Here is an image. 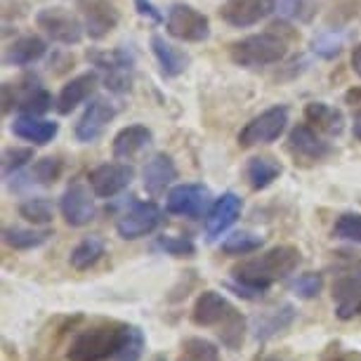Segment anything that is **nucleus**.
Returning a JSON list of instances; mask_svg holds the SVG:
<instances>
[{
    "mask_svg": "<svg viewBox=\"0 0 361 361\" xmlns=\"http://www.w3.org/2000/svg\"><path fill=\"white\" fill-rule=\"evenodd\" d=\"M350 64H352V71L357 73L361 78V43L352 47V57H350Z\"/></svg>",
    "mask_w": 361,
    "mask_h": 361,
    "instance_id": "c03bdc74",
    "label": "nucleus"
},
{
    "mask_svg": "<svg viewBox=\"0 0 361 361\" xmlns=\"http://www.w3.org/2000/svg\"><path fill=\"white\" fill-rule=\"evenodd\" d=\"M213 192L199 182L175 185L166 196V210L170 215H180L187 220H201L213 208Z\"/></svg>",
    "mask_w": 361,
    "mask_h": 361,
    "instance_id": "6e6552de",
    "label": "nucleus"
},
{
    "mask_svg": "<svg viewBox=\"0 0 361 361\" xmlns=\"http://www.w3.org/2000/svg\"><path fill=\"white\" fill-rule=\"evenodd\" d=\"M94 192L90 185H83V182H73V185L66 187V192L59 199V210H62V217L66 224L71 227H85L94 220L97 215V206H94Z\"/></svg>",
    "mask_w": 361,
    "mask_h": 361,
    "instance_id": "ddd939ff",
    "label": "nucleus"
},
{
    "mask_svg": "<svg viewBox=\"0 0 361 361\" xmlns=\"http://www.w3.org/2000/svg\"><path fill=\"white\" fill-rule=\"evenodd\" d=\"M97 80H99V71H87V73H80L76 78H71L57 94V104H54L57 111L62 116H69L73 109H78L94 92Z\"/></svg>",
    "mask_w": 361,
    "mask_h": 361,
    "instance_id": "4be33fe9",
    "label": "nucleus"
},
{
    "mask_svg": "<svg viewBox=\"0 0 361 361\" xmlns=\"http://www.w3.org/2000/svg\"><path fill=\"white\" fill-rule=\"evenodd\" d=\"M288 152L295 161L319 163L333 154V145L322 137V133L317 128H312L310 123H298L288 133Z\"/></svg>",
    "mask_w": 361,
    "mask_h": 361,
    "instance_id": "4468645a",
    "label": "nucleus"
},
{
    "mask_svg": "<svg viewBox=\"0 0 361 361\" xmlns=\"http://www.w3.org/2000/svg\"><path fill=\"white\" fill-rule=\"evenodd\" d=\"M354 137L361 142V116H359L357 121H354Z\"/></svg>",
    "mask_w": 361,
    "mask_h": 361,
    "instance_id": "49530a36",
    "label": "nucleus"
},
{
    "mask_svg": "<svg viewBox=\"0 0 361 361\" xmlns=\"http://www.w3.org/2000/svg\"><path fill=\"white\" fill-rule=\"evenodd\" d=\"M80 17H83L85 36L102 40L121 22V12L111 0H80Z\"/></svg>",
    "mask_w": 361,
    "mask_h": 361,
    "instance_id": "f3484780",
    "label": "nucleus"
},
{
    "mask_svg": "<svg viewBox=\"0 0 361 361\" xmlns=\"http://www.w3.org/2000/svg\"><path fill=\"white\" fill-rule=\"evenodd\" d=\"M260 248H262V236L250 234V231H234V234H229L222 241V253L231 257L250 255Z\"/></svg>",
    "mask_w": 361,
    "mask_h": 361,
    "instance_id": "2f4dec72",
    "label": "nucleus"
},
{
    "mask_svg": "<svg viewBox=\"0 0 361 361\" xmlns=\"http://www.w3.org/2000/svg\"><path fill=\"white\" fill-rule=\"evenodd\" d=\"M52 104H57V99H52V94L36 76H24L17 83L3 85V114L17 109L19 114L26 116H43L50 111Z\"/></svg>",
    "mask_w": 361,
    "mask_h": 361,
    "instance_id": "39448f33",
    "label": "nucleus"
},
{
    "mask_svg": "<svg viewBox=\"0 0 361 361\" xmlns=\"http://www.w3.org/2000/svg\"><path fill=\"white\" fill-rule=\"evenodd\" d=\"M152 52L156 57V62L161 66L163 78H177L187 71L189 66V54L182 52L180 47H175L173 43H168L166 38L154 33L152 36Z\"/></svg>",
    "mask_w": 361,
    "mask_h": 361,
    "instance_id": "b1692460",
    "label": "nucleus"
},
{
    "mask_svg": "<svg viewBox=\"0 0 361 361\" xmlns=\"http://www.w3.org/2000/svg\"><path fill=\"white\" fill-rule=\"evenodd\" d=\"M130 331L128 324L114 322V319H99L90 326L80 329L73 336L69 350H66V359L69 361H106L116 357L121 350L123 340Z\"/></svg>",
    "mask_w": 361,
    "mask_h": 361,
    "instance_id": "7ed1b4c3",
    "label": "nucleus"
},
{
    "mask_svg": "<svg viewBox=\"0 0 361 361\" xmlns=\"http://www.w3.org/2000/svg\"><path fill=\"white\" fill-rule=\"evenodd\" d=\"M300 262H302L300 248L290 246V243H283V246H274V248L264 250V253L257 257L243 260L241 264H236V267L231 269V274H234L236 281L269 290L271 283L281 281V279L293 274Z\"/></svg>",
    "mask_w": 361,
    "mask_h": 361,
    "instance_id": "f03ea898",
    "label": "nucleus"
},
{
    "mask_svg": "<svg viewBox=\"0 0 361 361\" xmlns=\"http://www.w3.org/2000/svg\"><path fill=\"white\" fill-rule=\"evenodd\" d=\"M276 12V0H227L220 8V19L234 29H248Z\"/></svg>",
    "mask_w": 361,
    "mask_h": 361,
    "instance_id": "dca6fc26",
    "label": "nucleus"
},
{
    "mask_svg": "<svg viewBox=\"0 0 361 361\" xmlns=\"http://www.w3.org/2000/svg\"><path fill=\"white\" fill-rule=\"evenodd\" d=\"M154 361H166V357H156Z\"/></svg>",
    "mask_w": 361,
    "mask_h": 361,
    "instance_id": "09e8293b",
    "label": "nucleus"
},
{
    "mask_svg": "<svg viewBox=\"0 0 361 361\" xmlns=\"http://www.w3.org/2000/svg\"><path fill=\"white\" fill-rule=\"evenodd\" d=\"M135 5H137V12H140L142 17H149L152 22H161V19H163L161 12L156 10L154 5L149 3V0H135Z\"/></svg>",
    "mask_w": 361,
    "mask_h": 361,
    "instance_id": "37998d69",
    "label": "nucleus"
},
{
    "mask_svg": "<svg viewBox=\"0 0 361 361\" xmlns=\"http://www.w3.org/2000/svg\"><path fill=\"white\" fill-rule=\"evenodd\" d=\"M333 236L361 246V213H345L333 224Z\"/></svg>",
    "mask_w": 361,
    "mask_h": 361,
    "instance_id": "e433bc0d",
    "label": "nucleus"
},
{
    "mask_svg": "<svg viewBox=\"0 0 361 361\" xmlns=\"http://www.w3.org/2000/svg\"><path fill=\"white\" fill-rule=\"evenodd\" d=\"M12 133H15V137L29 142L31 147H45L57 137L59 123L57 121H47L43 116L19 114L15 123H12Z\"/></svg>",
    "mask_w": 361,
    "mask_h": 361,
    "instance_id": "aec40b11",
    "label": "nucleus"
},
{
    "mask_svg": "<svg viewBox=\"0 0 361 361\" xmlns=\"http://www.w3.org/2000/svg\"><path fill=\"white\" fill-rule=\"evenodd\" d=\"M322 288H324V276L319 274V271H305V274H300L295 281H293V290L302 300L317 298L319 293H322Z\"/></svg>",
    "mask_w": 361,
    "mask_h": 361,
    "instance_id": "58836bf2",
    "label": "nucleus"
},
{
    "mask_svg": "<svg viewBox=\"0 0 361 361\" xmlns=\"http://www.w3.org/2000/svg\"><path fill=\"white\" fill-rule=\"evenodd\" d=\"M36 24L52 43L59 45H78L85 36L83 19L64 8H43L36 15Z\"/></svg>",
    "mask_w": 361,
    "mask_h": 361,
    "instance_id": "9d476101",
    "label": "nucleus"
},
{
    "mask_svg": "<svg viewBox=\"0 0 361 361\" xmlns=\"http://www.w3.org/2000/svg\"><path fill=\"white\" fill-rule=\"evenodd\" d=\"M33 159V147H10L3 152V175L5 180H10L12 175L22 173Z\"/></svg>",
    "mask_w": 361,
    "mask_h": 361,
    "instance_id": "f704fd0d",
    "label": "nucleus"
},
{
    "mask_svg": "<svg viewBox=\"0 0 361 361\" xmlns=\"http://www.w3.org/2000/svg\"><path fill=\"white\" fill-rule=\"evenodd\" d=\"M264 361H283V359H276V357H269V359H264Z\"/></svg>",
    "mask_w": 361,
    "mask_h": 361,
    "instance_id": "de8ad7c7",
    "label": "nucleus"
},
{
    "mask_svg": "<svg viewBox=\"0 0 361 361\" xmlns=\"http://www.w3.org/2000/svg\"><path fill=\"white\" fill-rule=\"evenodd\" d=\"M305 118L312 128L324 135H340L345 130V116L340 109L326 104V102H310L305 106Z\"/></svg>",
    "mask_w": 361,
    "mask_h": 361,
    "instance_id": "a878e982",
    "label": "nucleus"
},
{
    "mask_svg": "<svg viewBox=\"0 0 361 361\" xmlns=\"http://www.w3.org/2000/svg\"><path fill=\"white\" fill-rule=\"evenodd\" d=\"M166 31L182 43H203L210 38V19L192 5L175 3L166 15Z\"/></svg>",
    "mask_w": 361,
    "mask_h": 361,
    "instance_id": "1a4fd4ad",
    "label": "nucleus"
},
{
    "mask_svg": "<svg viewBox=\"0 0 361 361\" xmlns=\"http://www.w3.org/2000/svg\"><path fill=\"white\" fill-rule=\"evenodd\" d=\"M333 300H336V317L343 322L361 314V276L345 274L333 283Z\"/></svg>",
    "mask_w": 361,
    "mask_h": 361,
    "instance_id": "412c9836",
    "label": "nucleus"
},
{
    "mask_svg": "<svg viewBox=\"0 0 361 361\" xmlns=\"http://www.w3.org/2000/svg\"><path fill=\"white\" fill-rule=\"evenodd\" d=\"M322 361H343V354L338 352V345H336V347H331V350L322 357Z\"/></svg>",
    "mask_w": 361,
    "mask_h": 361,
    "instance_id": "a18cd8bd",
    "label": "nucleus"
},
{
    "mask_svg": "<svg viewBox=\"0 0 361 361\" xmlns=\"http://www.w3.org/2000/svg\"><path fill=\"white\" fill-rule=\"evenodd\" d=\"M241 210H243L241 196H236L234 192L222 194L220 199L213 203L210 213L206 215V234L210 241L220 238L231 224H236V220L241 217Z\"/></svg>",
    "mask_w": 361,
    "mask_h": 361,
    "instance_id": "6ab92c4d",
    "label": "nucleus"
},
{
    "mask_svg": "<svg viewBox=\"0 0 361 361\" xmlns=\"http://www.w3.org/2000/svg\"><path fill=\"white\" fill-rule=\"evenodd\" d=\"M288 54V40L276 31L253 33L229 45V57L236 66L243 69H260V66L279 64Z\"/></svg>",
    "mask_w": 361,
    "mask_h": 361,
    "instance_id": "20e7f679",
    "label": "nucleus"
},
{
    "mask_svg": "<svg viewBox=\"0 0 361 361\" xmlns=\"http://www.w3.org/2000/svg\"><path fill=\"white\" fill-rule=\"evenodd\" d=\"M288 106L276 104L271 109H264L260 116L250 118L246 126L238 133V147L241 149H250V147H260V145H271L276 142L288 128Z\"/></svg>",
    "mask_w": 361,
    "mask_h": 361,
    "instance_id": "0eeeda50",
    "label": "nucleus"
},
{
    "mask_svg": "<svg viewBox=\"0 0 361 361\" xmlns=\"http://www.w3.org/2000/svg\"><path fill=\"white\" fill-rule=\"evenodd\" d=\"M50 229H24V227H8L3 231V241L15 250H33L50 241Z\"/></svg>",
    "mask_w": 361,
    "mask_h": 361,
    "instance_id": "c756f323",
    "label": "nucleus"
},
{
    "mask_svg": "<svg viewBox=\"0 0 361 361\" xmlns=\"http://www.w3.org/2000/svg\"><path fill=\"white\" fill-rule=\"evenodd\" d=\"M340 50H343V36H338L336 31H324L322 36L314 38V52L326 59L336 57Z\"/></svg>",
    "mask_w": 361,
    "mask_h": 361,
    "instance_id": "ea45409f",
    "label": "nucleus"
},
{
    "mask_svg": "<svg viewBox=\"0 0 361 361\" xmlns=\"http://www.w3.org/2000/svg\"><path fill=\"white\" fill-rule=\"evenodd\" d=\"M19 215L31 224H47L54 217V206L45 196H31L19 203Z\"/></svg>",
    "mask_w": 361,
    "mask_h": 361,
    "instance_id": "473e14b6",
    "label": "nucleus"
},
{
    "mask_svg": "<svg viewBox=\"0 0 361 361\" xmlns=\"http://www.w3.org/2000/svg\"><path fill=\"white\" fill-rule=\"evenodd\" d=\"M104 253H106L104 238H102V236H85L83 241H80L78 246L71 250L69 262H71L73 269L85 271V269L94 267V264L104 257Z\"/></svg>",
    "mask_w": 361,
    "mask_h": 361,
    "instance_id": "c85d7f7f",
    "label": "nucleus"
},
{
    "mask_svg": "<svg viewBox=\"0 0 361 361\" xmlns=\"http://www.w3.org/2000/svg\"><path fill=\"white\" fill-rule=\"evenodd\" d=\"M281 173H283L281 163L271 159V156H253L246 163V180L255 192H262V189L271 187L281 177Z\"/></svg>",
    "mask_w": 361,
    "mask_h": 361,
    "instance_id": "cd10ccee",
    "label": "nucleus"
},
{
    "mask_svg": "<svg viewBox=\"0 0 361 361\" xmlns=\"http://www.w3.org/2000/svg\"><path fill=\"white\" fill-rule=\"evenodd\" d=\"M45 54H47V43L40 36H33L31 33V36L17 38L15 43L5 50L3 62L8 66H19V69H24V66L40 62Z\"/></svg>",
    "mask_w": 361,
    "mask_h": 361,
    "instance_id": "393cba45",
    "label": "nucleus"
},
{
    "mask_svg": "<svg viewBox=\"0 0 361 361\" xmlns=\"http://www.w3.org/2000/svg\"><path fill=\"white\" fill-rule=\"evenodd\" d=\"M192 322L201 329H215L217 338L227 350H241L243 340H246V319L217 290H203L196 298Z\"/></svg>",
    "mask_w": 361,
    "mask_h": 361,
    "instance_id": "f257e3e1",
    "label": "nucleus"
},
{
    "mask_svg": "<svg viewBox=\"0 0 361 361\" xmlns=\"http://www.w3.org/2000/svg\"><path fill=\"white\" fill-rule=\"evenodd\" d=\"M145 347H147L145 333H142L137 326H130V331H128L121 350L116 352L114 361H140L142 354H145Z\"/></svg>",
    "mask_w": 361,
    "mask_h": 361,
    "instance_id": "c9c22d12",
    "label": "nucleus"
},
{
    "mask_svg": "<svg viewBox=\"0 0 361 361\" xmlns=\"http://www.w3.org/2000/svg\"><path fill=\"white\" fill-rule=\"evenodd\" d=\"M152 140H154V135L147 126L135 123V126L121 128V130L116 133L114 145H111L114 159L116 161H130L142 152V149H147L149 145H152Z\"/></svg>",
    "mask_w": 361,
    "mask_h": 361,
    "instance_id": "5701e85b",
    "label": "nucleus"
},
{
    "mask_svg": "<svg viewBox=\"0 0 361 361\" xmlns=\"http://www.w3.org/2000/svg\"><path fill=\"white\" fill-rule=\"evenodd\" d=\"M279 12H283V15L290 19L307 22V19L314 15V5H312L310 0H283V3L279 5Z\"/></svg>",
    "mask_w": 361,
    "mask_h": 361,
    "instance_id": "a19ab883",
    "label": "nucleus"
},
{
    "mask_svg": "<svg viewBox=\"0 0 361 361\" xmlns=\"http://www.w3.org/2000/svg\"><path fill=\"white\" fill-rule=\"evenodd\" d=\"M227 288L234 293V295H238V298H243V300H260L264 293V288H257V286H250V283H243V281H229L227 283Z\"/></svg>",
    "mask_w": 361,
    "mask_h": 361,
    "instance_id": "79ce46f5",
    "label": "nucleus"
},
{
    "mask_svg": "<svg viewBox=\"0 0 361 361\" xmlns=\"http://www.w3.org/2000/svg\"><path fill=\"white\" fill-rule=\"evenodd\" d=\"M293 322H295V307L293 305H281V307H274L269 312H264L262 317H257L255 322V338L264 343V340L279 336V333L288 331Z\"/></svg>",
    "mask_w": 361,
    "mask_h": 361,
    "instance_id": "bb28decb",
    "label": "nucleus"
},
{
    "mask_svg": "<svg viewBox=\"0 0 361 361\" xmlns=\"http://www.w3.org/2000/svg\"><path fill=\"white\" fill-rule=\"evenodd\" d=\"M177 180V166L168 154H154L147 161L145 170H142V185L145 192L154 199H159L166 192H170Z\"/></svg>",
    "mask_w": 361,
    "mask_h": 361,
    "instance_id": "a211bd4d",
    "label": "nucleus"
},
{
    "mask_svg": "<svg viewBox=\"0 0 361 361\" xmlns=\"http://www.w3.org/2000/svg\"><path fill=\"white\" fill-rule=\"evenodd\" d=\"M87 59L104 73V87L116 94L130 92L135 78V54L128 47H116L111 52H87Z\"/></svg>",
    "mask_w": 361,
    "mask_h": 361,
    "instance_id": "423d86ee",
    "label": "nucleus"
},
{
    "mask_svg": "<svg viewBox=\"0 0 361 361\" xmlns=\"http://www.w3.org/2000/svg\"><path fill=\"white\" fill-rule=\"evenodd\" d=\"M163 222V210L154 201H133V206L126 210L116 222V231L126 241L154 234Z\"/></svg>",
    "mask_w": 361,
    "mask_h": 361,
    "instance_id": "9b49d317",
    "label": "nucleus"
},
{
    "mask_svg": "<svg viewBox=\"0 0 361 361\" xmlns=\"http://www.w3.org/2000/svg\"><path fill=\"white\" fill-rule=\"evenodd\" d=\"M177 361H222L220 350L208 338H187L182 340Z\"/></svg>",
    "mask_w": 361,
    "mask_h": 361,
    "instance_id": "7c9ffc66",
    "label": "nucleus"
},
{
    "mask_svg": "<svg viewBox=\"0 0 361 361\" xmlns=\"http://www.w3.org/2000/svg\"><path fill=\"white\" fill-rule=\"evenodd\" d=\"M133 180H135V168L123 161L102 163V166L92 168L90 175H87V185H90L97 199H114L123 189L130 187Z\"/></svg>",
    "mask_w": 361,
    "mask_h": 361,
    "instance_id": "f8f14e48",
    "label": "nucleus"
},
{
    "mask_svg": "<svg viewBox=\"0 0 361 361\" xmlns=\"http://www.w3.org/2000/svg\"><path fill=\"white\" fill-rule=\"evenodd\" d=\"M116 116H118V106H116L111 99L94 97L90 104L85 106L83 116L78 118L73 135H76V140L83 142V145L97 142L102 137V133L106 130V126L111 123Z\"/></svg>",
    "mask_w": 361,
    "mask_h": 361,
    "instance_id": "2eb2a0df",
    "label": "nucleus"
},
{
    "mask_svg": "<svg viewBox=\"0 0 361 361\" xmlns=\"http://www.w3.org/2000/svg\"><path fill=\"white\" fill-rule=\"evenodd\" d=\"M62 161L54 159V156H45V159H38L36 163L31 166L29 170V182H33V185H43V187H50L54 185V182L62 177Z\"/></svg>",
    "mask_w": 361,
    "mask_h": 361,
    "instance_id": "72a5a7b5",
    "label": "nucleus"
},
{
    "mask_svg": "<svg viewBox=\"0 0 361 361\" xmlns=\"http://www.w3.org/2000/svg\"><path fill=\"white\" fill-rule=\"evenodd\" d=\"M156 248L173 257H192L196 255V243L189 236H159Z\"/></svg>",
    "mask_w": 361,
    "mask_h": 361,
    "instance_id": "4c0bfd02",
    "label": "nucleus"
}]
</instances>
